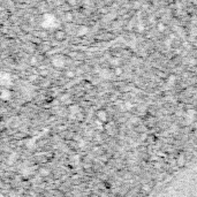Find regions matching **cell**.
<instances>
[{"label":"cell","instance_id":"2","mask_svg":"<svg viewBox=\"0 0 197 197\" xmlns=\"http://www.w3.org/2000/svg\"><path fill=\"white\" fill-rule=\"evenodd\" d=\"M52 62L57 68H63L65 67V58L62 55H57L52 59Z\"/></svg>","mask_w":197,"mask_h":197},{"label":"cell","instance_id":"10","mask_svg":"<svg viewBox=\"0 0 197 197\" xmlns=\"http://www.w3.org/2000/svg\"><path fill=\"white\" fill-rule=\"evenodd\" d=\"M45 197H48V196H45Z\"/></svg>","mask_w":197,"mask_h":197},{"label":"cell","instance_id":"1","mask_svg":"<svg viewBox=\"0 0 197 197\" xmlns=\"http://www.w3.org/2000/svg\"><path fill=\"white\" fill-rule=\"evenodd\" d=\"M60 22L53 14H50V13L44 14L43 19H42V27L46 28V29H53V28H58Z\"/></svg>","mask_w":197,"mask_h":197},{"label":"cell","instance_id":"4","mask_svg":"<svg viewBox=\"0 0 197 197\" xmlns=\"http://www.w3.org/2000/svg\"><path fill=\"white\" fill-rule=\"evenodd\" d=\"M89 31V28L88 27H79L77 31H76V35L77 36H85Z\"/></svg>","mask_w":197,"mask_h":197},{"label":"cell","instance_id":"5","mask_svg":"<svg viewBox=\"0 0 197 197\" xmlns=\"http://www.w3.org/2000/svg\"><path fill=\"white\" fill-rule=\"evenodd\" d=\"M97 117H98L99 121H102V122H106L107 120V114L105 111H99L98 114H97Z\"/></svg>","mask_w":197,"mask_h":197},{"label":"cell","instance_id":"8","mask_svg":"<svg viewBox=\"0 0 197 197\" xmlns=\"http://www.w3.org/2000/svg\"><path fill=\"white\" fill-rule=\"evenodd\" d=\"M67 2L69 5H71V6H73V5H75L76 2H77V0H67Z\"/></svg>","mask_w":197,"mask_h":197},{"label":"cell","instance_id":"7","mask_svg":"<svg viewBox=\"0 0 197 197\" xmlns=\"http://www.w3.org/2000/svg\"><path fill=\"white\" fill-rule=\"evenodd\" d=\"M1 97H2L4 100H6V99H8L9 97H11V92H9V91H6V90H2V96H1Z\"/></svg>","mask_w":197,"mask_h":197},{"label":"cell","instance_id":"3","mask_svg":"<svg viewBox=\"0 0 197 197\" xmlns=\"http://www.w3.org/2000/svg\"><path fill=\"white\" fill-rule=\"evenodd\" d=\"M1 83H2V85H9L11 84V76H9V74L4 73L1 75Z\"/></svg>","mask_w":197,"mask_h":197},{"label":"cell","instance_id":"9","mask_svg":"<svg viewBox=\"0 0 197 197\" xmlns=\"http://www.w3.org/2000/svg\"><path fill=\"white\" fill-rule=\"evenodd\" d=\"M40 173L43 174V175H45V174L48 173V171H45V168H42V170H40Z\"/></svg>","mask_w":197,"mask_h":197},{"label":"cell","instance_id":"6","mask_svg":"<svg viewBox=\"0 0 197 197\" xmlns=\"http://www.w3.org/2000/svg\"><path fill=\"white\" fill-rule=\"evenodd\" d=\"M27 146L29 149H34L35 148V138H31L27 142Z\"/></svg>","mask_w":197,"mask_h":197}]
</instances>
